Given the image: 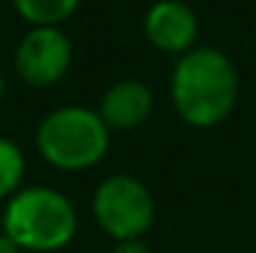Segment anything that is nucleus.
I'll list each match as a JSON object with an SVG mask.
<instances>
[{"label": "nucleus", "instance_id": "nucleus-12", "mask_svg": "<svg viewBox=\"0 0 256 253\" xmlns=\"http://www.w3.org/2000/svg\"><path fill=\"white\" fill-rule=\"evenodd\" d=\"M6 90H8V84H6V76H3V71H0V104H3V98H6Z\"/></svg>", "mask_w": 256, "mask_h": 253}, {"label": "nucleus", "instance_id": "nucleus-1", "mask_svg": "<svg viewBox=\"0 0 256 253\" xmlns=\"http://www.w3.org/2000/svg\"><path fill=\"white\" fill-rule=\"evenodd\" d=\"M178 117L191 128H216L234 112L240 98V74L226 52L194 46L178 57L169 82Z\"/></svg>", "mask_w": 256, "mask_h": 253}, {"label": "nucleus", "instance_id": "nucleus-13", "mask_svg": "<svg viewBox=\"0 0 256 253\" xmlns=\"http://www.w3.org/2000/svg\"><path fill=\"white\" fill-rule=\"evenodd\" d=\"M0 229H3V210H0Z\"/></svg>", "mask_w": 256, "mask_h": 253}, {"label": "nucleus", "instance_id": "nucleus-4", "mask_svg": "<svg viewBox=\"0 0 256 253\" xmlns=\"http://www.w3.org/2000/svg\"><path fill=\"white\" fill-rule=\"evenodd\" d=\"M93 218L114 243L142 240L156 221V199L139 177L112 174L93 194Z\"/></svg>", "mask_w": 256, "mask_h": 253}, {"label": "nucleus", "instance_id": "nucleus-2", "mask_svg": "<svg viewBox=\"0 0 256 253\" xmlns=\"http://www.w3.org/2000/svg\"><path fill=\"white\" fill-rule=\"evenodd\" d=\"M76 207L46 185L20 188L3 207V232L30 253H58L76 237Z\"/></svg>", "mask_w": 256, "mask_h": 253}, {"label": "nucleus", "instance_id": "nucleus-11", "mask_svg": "<svg viewBox=\"0 0 256 253\" xmlns=\"http://www.w3.org/2000/svg\"><path fill=\"white\" fill-rule=\"evenodd\" d=\"M0 253H22V248L3 232V229H0Z\"/></svg>", "mask_w": 256, "mask_h": 253}, {"label": "nucleus", "instance_id": "nucleus-8", "mask_svg": "<svg viewBox=\"0 0 256 253\" xmlns=\"http://www.w3.org/2000/svg\"><path fill=\"white\" fill-rule=\"evenodd\" d=\"M11 5L30 27H60L76 14L82 0H11Z\"/></svg>", "mask_w": 256, "mask_h": 253}, {"label": "nucleus", "instance_id": "nucleus-6", "mask_svg": "<svg viewBox=\"0 0 256 253\" xmlns=\"http://www.w3.org/2000/svg\"><path fill=\"white\" fill-rule=\"evenodd\" d=\"M144 38L164 55L182 57L196 46L199 16L182 0H156L144 14Z\"/></svg>", "mask_w": 256, "mask_h": 253}, {"label": "nucleus", "instance_id": "nucleus-3", "mask_svg": "<svg viewBox=\"0 0 256 253\" xmlns=\"http://www.w3.org/2000/svg\"><path fill=\"white\" fill-rule=\"evenodd\" d=\"M112 131L96 109L60 106L52 109L36 128V147L41 158L60 172H84L98 166L109 153Z\"/></svg>", "mask_w": 256, "mask_h": 253}, {"label": "nucleus", "instance_id": "nucleus-10", "mask_svg": "<svg viewBox=\"0 0 256 253\" xmlns=\"http://www.w3.org/2000/svg\"><path fill=\"white\" fill-rule=\"evenodd\" d=\"M112 253H153V251L144 240H123V243H114Z\"/></svg>", "mask_w": 256, "mask_h": 253}, {"label": "nucleus", "instance_id": "nucleus-7", "mask_svg": "<svg viewBox=\"0 0 256 253\" xmlns=\"http://www.w3.org/2000/svg\"><path fill=\"white\" fill-rule=\"evenodd\" d=\"M96 112L109 131H134L153 114V90L142 79H120L104 90Z\"/></svg>", "mask_w": 256, "mask_h": 253}, {"label": "nucleus", "instance_id": "nucleus-5", "mask_svg": "<svg viewBox=\"0 0 256 253\" xmlns=\"http://www.w3.org/2000/svg\"><path fill=\"white\" fill-rule=\"evenodd\" d=\"M74 46L63 27H30L14 49V71L28 87H52L68 74Z\"/></svg>", "mask_w": 256, "mask_h": 253}, {"label": "nucleus", "instance_id": "nucleus-9", "mask_svg": "<svg viewBox=\"0 0 256 253\" xmlns=\"http://www.w3.org/2000/svg\"><path fill=\"white\" fill-rule=\"evenodd\" d=\"M25 153L14 139L8 136H0V202H8L16 191L22 188V180H25Z\"/></svg>", "mask_w": 256, "mask_h": 253}]
</instances>
